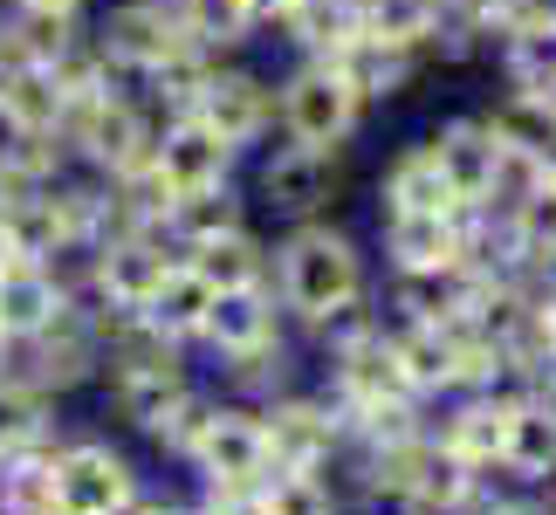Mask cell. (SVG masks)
<instances>
[{
    "instance_id": "6da1fadb",
    "label": "cell",
    "mask_w": 556,
    "mask_h": 515,
    "mask_svg": "<svg viewBox=\"0 0 556 515\" xmlns=\"http://www.w3.org/2000/svg\"><path fill=\"white\" fill-rule=\"evenodd\" d=\"M268 289H275V303H282V316L295 324V337H303V330L324 324V316L371 296V254L351 227H337L324 213V221H303V227L275 234Z\"/></svg>"
},
{
    "instance_id": "7a4b0ae2",
    "label": "cell",
    "mask_w": 556,
    "mask_h": 515,
    "mask_svg": "<svg viewBox=\"0 0 556 515\" xmlns=\"http://www.w3.org/2000/svg\"><path fill=\"white\" fill-rule=\"evenodd\" d=\"M144 495V467L111 434H62L55 440V515H131Z\"/></svg>"
},
{
    "instance_id": "3957f363",
    "label": "cell",
    "mask_w": 556,
    "mask_h": 515,
    "mask_svg": "<svg viewBox=\"0 0 556 515\" xmlns=\"http://www.w3.org/2000/svg\"><path fill=\"white\" fill-rule=\"evenodd\" d=\"M275 124H282L289 145L337 159V152L357 138V124H365V103H357V90L330 70V62L303 55L282 83H275Z\"/></svg>"
},
{
    "instance_id": "277c9868",
    "label": "cell",
    "mask_w": 556,
    "mask_h": 515,
    "mask_svg": "<svg viewBox=\"0 0 556 515\" xmlns=\"http://www.w3.org/2000/svg\"><path fill=\"white\" fill-rule=\"evenodd\" d=\"M262 426H268V461L275 467H309V475H337L351 447L344 405L324 392V378H303L289 392L262 399Z\"/></svg>"
},
{
    "instance_id": "5b68a950",
    "label": "cell",
    "mask_w": 556,
    "mask_h": 515,
    "mask_svg": "<svg viewBox=\"0 0 556 515\" xmlns=\"http://www.w3.org/2000/svg\"><path fill=\"white\" fill-rule=\"evenodd\" d=\"M62 145H70V159L83 172H97V179H138V172H152V145H159V117L131 103L124 90L83 103L70 111L62 124Z\"/></svg>"
},
{
    "instance_id": "8992f818",
    "label": "cell",
    "mask_w": 556,
    "mask_h": 515,
    "mask_svg": "<svg viewBox=\"0 0 556 515\" xmlns=\"http://www.w3.org/2000/svg\"><path fill=\"white\" fill-rule=\"evenodd\" d=\"M186 262L159 227H131V234H103L83 254V303L97 310H144L159 296V282Z\"/></svg>"
},
{
    "instance_id": "52a82bcc",
    "label": "cell",
    "mask_w": 556,
    "mask_h": 515,
    "mask_svg": "<svg viewBox=\"0 0 556 515\" xmlns=\"http://www.w3.org/2000/svg\"><path fill=\"white\" fill-rule=\"evenodd\" d=\"M186 475L200 488H262L275 475L268 461V426H262V405L248 399H213V413L200 426V440H192L186 454Z\"/></svg>"
},
{
    "instance_id": "ba28073f",
    "label": "cell",
    "mask_w": 556,
    "mask_h": 515,
    "mask_svg": "<svg viewBox=\"0 0 556 515\" xmlns=\"http://www.w3.org/2000/svg\"><path fill=\"white\" fill-rule=\"evenodd\" d=\"M378 254L384 275H454L475 254V213H378Z\"/></svg>"
},
{
    "instance_id": "9c48e42d",
    "label": "cell",
    "mask_w": 556,
    "mask_h": 515,
    "mask_svg": "<svg viewBox=\"0 0 556 515\" xmlns=\"http://www.w3.org/2000/svg\"><path fill=\"white\" fill-rule=\"evenodd\" d=\"M337 200V159L330 152H303V145H275V152L254 165V200L268 221L282 227H303V221H324Z\"/></svg>"
},
{
    "instance_id": "30bf717a",
    "label": "cell",
    "mask_w": 556,
    "mask_h": 515,
    "mask_svg": "<svg viewBox=\"0 0 556 515\" xmlns=\"http://www.w3.org/2000/svg\"><path fill=\"white\" fill-rule=\"evenodd\" d=\"M295 324L282 316V303H275V289L268 282H254V289H220L213 296V310H206V330H200V351L213 372H227V364H241L254 351H268V343H282Z\"/></svg>"
},
{
    "instance_id": "8fae6325",
    "label": "cell",
    "mask_w": 556,
    "mask_h": 515,
    "mask_svg": "<svg viewBox=\"0 0 556 515\" xmlns=\"http://www.w3.org/2000/svg\"><path fill=\"white\" fill-rule=\"evenodd\" d=\"M233 165L241 152L200 117H165L159 124V145H152V179L173 192V200H192V192H213V186H233Z\"/></svg>"
},
{
    "instance_id": "7c38bea8",
    "label": "cell",
    "mask_w": 556,
    "mask_h": 515,
    "mask_svg": "<svg viewBox=\"0 0 556 515\" xmlns=\"http://www.w3.org/2000/svg\"><path fill=\"white\" fill-rule=\"evenodd\" d=\"M97 49L111 55L117 70L152 76L159 62H173V55L192 49V41H186V21H179V0H117V8L103 14Z\"/></svg>"
},
{
    "instance_id": "4fadbf2b",
    "label": "cell",
    "mask_w": 556,
    "mask_h": 515,
    "mask_svg": "<svg viewBox=\"0 0 556 515\" xmlns=\"http://www.w3.org/2000/svg\"><path fill=\"white\" fill-rule=\"evenodd\" d=\"M192 117L213 124L233 152H254L268 131H275V83L254 76V70H233V62H213L206 83H200V103Z\"/></svg>"
},
{
    "instance_id": "5bb4252c",
    "label": "cell",
    "mask_w": 556,
    "mask_h": 515,
    "mask_svg": "<svg viewBox=\"0 0 556 515\" xmlns=\"http://www.w3.org/2000/svg\"><path fill=\"white\" fill-rule=\"evenodd\" d=\"M516 392H522V385L440 399L433 405V440L454 447L460 461H475L481 475H495V467H502V447H508V419H516Z\"/></svg>"
},
{
    "instance_id": "9a60e30c",
    "label": "cell",
    "mask_w": 556,
    "mask_h": 515,
    "mask_svg": "<svg viewBox=\"0 0 556 515\" xmlns=\"http://www.w3.org/2000/svg\"><path fill=\"white\" fill-rule=\"evenodd\" d=\"M426 152H433L446 192H454V206L481 213L488 192H495V165H502V138L488 117H446L433 138H426Z\"/></svg>"
},
{
    "instance_id": "2e32d148",
    "label": "cell",
    "mask_w": 556,
    "mask_h": 515,
    "mask_svg": "<svg viewBox=\"0 0 556 515\" xmlns=\"http://www.w3.org/2000/svg\"><path fill=\"white\" fill-rule=\"evenodd\" d=\"M495 481L529 488V495H543L556 481V385H522L516 392V419H508V447H502Z\"/></svg>"
},
{
    "instance_id": "e0dca14e",
    "label": "cell",
    "mask_w": 556,
    "mask_h": 515,
    "mask_svg": "<svg viewBox=\"0 0 556 515\" xmlns=\"http://www.w3.org/2000/svg\"><path fill=\"white\" fill-rule=\"evenodd\" d=\"M384 337H392V357H399V378L405 392L440 405L460 392V364H467V337L460 324H384Z\"/></svg>"
},
{
    "instance_id": "ac0fdd59",
    "label": "cell",
    "mask_w": 556,
    "mask_h": 515,
    "mask_svg": "<svg viewBox=\"0 0 556 515\" xmlns=\"http://www.w3.org/2000/svg\"><path fill=\"white\" fill-rule=\"evenodd\" d=\"M76 303L83 296H76V282H70L62 262H14L8 275H0V330H8L14 343H28L49 324H62Z\"/></svg>"
},
{
    "instance_id": "d6986e66",
    "label": "cell",
    "mask_w": 556,
    "mask_h": 515,
    "mask_svg": "<svg viewBox=\"0 0 556 515\" xmlns=\"http://www.w3.org/2000/svg\"><path fill=\"white\" fill-rule=\"evenodd\" d=\"M70 103L49 62H0V138H62Z\"/></svg>"
},
{
    "instance_id": "ffe728a7",
    "label": "cell",
    "mask_w": 556,
    "mask_h": 515,
    "mask_svg": "<svg viewBox=\"0 0 556 515\" xmlns=\"http://www.w3.org/2000/svg\"><path fill=\"white\" fill-rule=\"evenodd\" d=\"M316 62H330V70L357 90V103H384V97H399L405 83H413V70H419V55H413V49H399V41H384V35H371V28H351L330 55H316Z\"/></svg>"
},
{
    "instance_id": "44dd1931",
    "label": "cell",
    "mask_w": 556,
    "mask_h": 515,
    "mask_svg": "<svg viewBox=\"0 0 556 515\" xmlns=\"http://www.w3.org/2000/svg\"><path fill=\"white\" fill-rule=\"evenodd\" d=\"M62 434H70V426H62V399L55 392H41V385L21 378V372L0 378V461L55 447Z\"/></svg>"
},
{
    "instance_id": "7402d4cb",
    "label": "cell",
    "mask_w": 556,
    "mask_h": 515,
    "mask_svg": "<svg viewBox=\"0 0 556 515\" xmlns=\"http://www.w3.org/2000/svg\"><path fill=\"white\" fill-rule=\"evenodd\" d=\"M488 488H495V475H481L475 461H460L454 447L426 440L419 454V481H413V502H405V515H467Z\"/></svg>"
},
{
    "instance_id": "603a6c76",
    "label": "cell",
    "mask_w": 556,
    "mask_h": 515,
    "mask_svg": "<svg viewBox=\"0 0 556 515\" xmlns=\"http://www.w3.org/2000/svg\"><path fill=\"white\" fill-rule=\"evenodd\" d=\"M186 262L213 282V296H220V289H254V282H268V268H275V241L254 221H241V227L213 234L206 248H192Z\"/></svg>"
},
{
    "instance_id": "cb8c5ba5",
    "label": "cell",
    "mask_w": 556,
    "mask_h": 515,
    "mask_svg": "<svg viewBox=\"0 0 556 515\" xmlns=\"http://www.w3.org/2000/svg\"><path fill=\"white\" fill-rule=\"evenodd\" d=\"M502 241H508V262L522 275H549L556 268V172L502 213Z\"/></svg>"
},
{
    "instance_id": "d4e9b609",
    "label": "cell",
    "mask_w": 556,
    "mask_h": 515,
    "mask_svg": "<svg viewBox=\"0 0 556 515\" xmlns=\"http://www.w3.org/2000/svg\"><path fill=\"white\" fill-rule=\"evenodd\" d=\"M206 310H213V282H206V275L192 268V262H179L138 316H144V324H152L159 337H173L179 351H192V343H200V330H206Z\"/></svg>"
},
{
    "instance_id": "484cf974",
    "label": "cell",
    "mask_w": 556,
    "mask_h": 515,
    "mask_svg": "<svg viewBox=\"0 0 556 515\" xmlns=\"http://www.w3.org/2000/svg\"><path fill=\"white\" fill-rule=\"evenodd\" d=\"M454 206V192H446L440 165L426 145H405V152L384 159L378 172V213H446Z\"/></svg>"
},
{
    "instance_id": "4316f807",
    "label": "cell",
    "mask_w": 556,
    "mask_h": 515,
    "mask_svg": "<svg viewBox=\"0 0 556 515\" xmlns=\"http://www.w3.org/2000/svg\"><path fill=\"white\" fill-rule=\"evenodd\" d=\"M488 124H495V138L508 145V152H522V159H536L543 172H556V97L508 90L495 111H488Z\"/></svg>"
},
{
    "instance_id": "83f0119b",
    "label": "cell",
    "mask_w": 556,
    "mask_h": 515,
    "mask_svg": "<svg viewBox=\"0 0 556 515\" xmlns=\"http://www.w3.org/2000/svg\"><path fill=\"white\" fill-rule=\"evenodd\" d=\"M241 221H248V192H241V186H213V192H192V200H173V206H165L159 234H165L179 254H192V248H206L213 234H227V227H241Z\"/></svg>"
},
{
    "instance_id": "f1b7e54d",
    "label": "cell",
    "mask_w": 556,
    "mask_h": 515,
    "mask_svg": "<svg viewBox=\"0 0 556 515\" xmlns=\"http://www.w3.org/2000/svg\"><path fill=\"white\" fill-rule=\"evenodd\" d=\"M502 70L508 90H543V97L556 90V0L502 35Z\"/></svg>"
},
{
    "instance_id": "f546056e",
    "label": "cell",
    "mask_w": 556,
    "mask_h": 515,
    "mask_svg": "<svg viewBox=\"0 0 556 515\" xmlns=\"http://www.w3.org/2000/svg\"><path fill=\"white\" fill-rule=\"evenodd\" d=\"M378 310H384V324H454L460 316V268L454 275H392Z\"/></svg>"
},
{
    "instance_id": "4dcf8cb0",
    "label": "cell",
    "mask_w": 556,
    "mask_h": 515,
    "mask_svg": "<svg viewBox=\"0 0 556 515\" xmlns=\"http://www.w3.org/2000/svg\"><path fill=\"white\" fill-rule=\"evenodd\" d=\"M262 515H351L344 481L309 475V467H275L262 481Z\"/></svg>"
},
{
    "instance_id": "1f68e13d",
    "label": "cell",
    "mask_w": 556,
    "mask_h": 515,
    "mask_svg": "<svg viewBox=\"0 0 556 515\" xmlns=\"http://www.w3.org/2000/svg\"><path fill=\"white\" fill-rule=\"evenodd\" d=\"M0 515H55V447L0 461Z\"/></svg>"
},
{
    "instance_id": "d6a6232c",
    "label": "cell",
    "mask_w": 556,
    "mask_h": 515,
    "mask_svg": "<svg viewBox=\"0 0 556 515\" xmlns=\"http://www.w3.org/2000/svg\"><path fill=\"white\" fill-rule=\"evenodd\" d=\"M365 28L419 55V49H433L440 28H446V0H371V8H365Z\"/></svg>"
},
{
    "instance_id": "836d02e7",
    "label": "cell",
    "mask_w": 556,
    "mask_h": 515,
    "mask_svg": "<svg viewBox=\"0 0 556 515\" xmlns=\"http://www.w3.org/2000/svg\"><path fill=\"white\" fill-rule=\"evenodd\" d=\"M179 21H186V41H192V49H206V55L241 49V41L254 35L248 0H179Z\"/></svg>"
},
{
    "instance_id": "e575fe53",
    "label": "cell",
    "mask_w": 556,
    "mask_h": 515,
    "mask_svg": "<svg viewBox=\"0 0 556 515\" xmlns=\"http://www.w3.org/2000/svg\"><path fill=\"white\" fill-rule=\"evenodd\" d=\"M467 515H549V502H543V495H529V488H502V481H495Z\"/></svg>"
},
{
    "instance_id": "d590c367",
    "label": "cell",
    "mask_w": 556,
    "mask_h": 515,
    "mask_svg": "<svg viewBox=\"0 0 556 515\" xmlns=\"http://www.w3.org/2000/svg\"><path fill=\"white\" fill-rule=\"evenodd\" d=\"M192 515H262V488H200Z\"/></svg>"
},
{
    "instance_id": "8d00e7d4",
    "label": "cell",
    "mask_w": 556,
    "mask_h": 515,
    "mask_svg": "<svg viewBox=\"0 0 556 515\" xmlns=\"http://www.w3.org/2000/svg\"><path fill=\"white\" fill-rule=\"evenodd\" d=\"M536 330H543V351L556 357V268L536 275Z\"/></svg>"
},
{
    "instance_id": "74e56055",
    "label": "cell",
    "mask_w": 556,
    "mask_h": 515,
    "mask_svg": "<svg viewBox=\"0 0 556 515\" xmlns=\"http://www.w3.org/2000/svg\"><path fill=\"white\" fill-rule=\"evenodd\" d=\"M131 515H192V502H179V495H152V488H144V495L131 502Z\"/></svg>"
},
{
    "instance_id": "f35d334b",
    "label": "cell",
    "mask_w": 556,
    "mask_h": 515,
    "mask_svg": "<svg viewBox=\"0 0 556 515\" xmlns=\"http://www.w3.org/2000/svg\"><path fill=\"white\" fill-rule=\"evenodd\" d=\"M303 0H248V14H254V28H268V21H289Z\"/></svg>"
},
{
    "instance_id": "ab89813d",
    "label": "cell",
    "mask_w": 556,
    "mask_h": 515,
    "mask_svg": "<svg viewBox=\"0 0 556 515\" xmlns=\"http://www.w3.org/2000/svg\"><path fill=\"white\" fill-rule=\"evenodd\" d=\"M21 262V254H14V234H8V213H0V275H8Z\"/></svg>"
},
{
    "instance_id": "60d3db41",
    "label": "cell",
    "mask_w": 556,
    "mask_h": 515,
    "mask_svg": "<svg viewBox=\"0 0 556 515\" xmlns=\"http://www.w3.org/2000/svg\"><path fill=\"white\" fill-rule=\"evenodd\" d=\"M8 372H14V337L0 330V378H8Z\"/></svg>"
},
{
    "instance_id": "b9f144b4",
    "label": "cell",
    "mask_w": 556,
    "mask_h": 515,
    "mask_svg": "<svg viewBox=\"0 0 556 515\" xmlns=\"http://www.w3.org/2000/svg\"><path fill=\"white\" fill-rule=\"evenodd\" d=\"M28 8H55V14H76L83 0H28Z\"/></svg>"
},
{
    "instance_id": "7bdbcfd3",
    "label": "cell",
    "mask_w": 556,
    "mask_h": 515,
    "mask_svg": "<svg viewBox=\"0 0 556 515\" xmlns=\"http://www.w3.org/2000/svg\"><path fill=\"white\" fill-rule=\"evenodd\" d=\"M543 502H549V515H556V481H549V488H543Z\"/></svg>"
},
{
    "instance_id": "ee69618b",
    "label": "cell",
    "mask_w": 556,
    "mask_h": 515,
    "mask_svg": "<svg viewBox=\"0 0 556 515\" xmlns=\"http://www.w3.org/2000/svg\"><path fill=\"white\" fill-rule=\"evenodd\" d=\"M371 515H405V508H371Z\"/></svg>"
}]
</instances>
